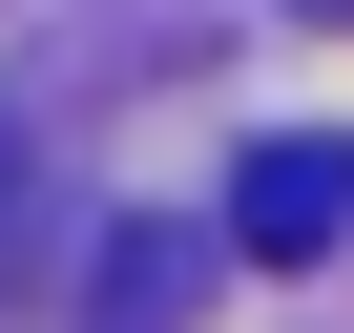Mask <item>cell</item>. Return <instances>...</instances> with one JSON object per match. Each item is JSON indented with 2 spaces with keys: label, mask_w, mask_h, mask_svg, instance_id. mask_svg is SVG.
Here are the masks:
<instances>
[{
  "label": "cell",
  "mask_w": 354,
  "mask_h": 333,
  "mask_svg": "<svg viewBox=\"0 0 354 333\" xmlns=\"http://www.w3.org/2000/svg\"><path fill=\"white\" fill-rule=\"evenodd\" d=\"M333 229H354V146H250V166H230V250L313 271Z\"/></svg>",
  "instance_id": "1"
},
{
  "label": "cell",
  "mask_w": 354,
  "mask_h": 333,
  "mask_svg": "<svg viewBox=\"0 0 354 333\" xmlns=\"http://www.w3.org/2000/svg\"><path fill=\"white\" fill-rule=\"evenodd\" d=\"M0 292H21V125H0Z\"/></svg>",
  "instance_id": "2"
}]
</instances>
